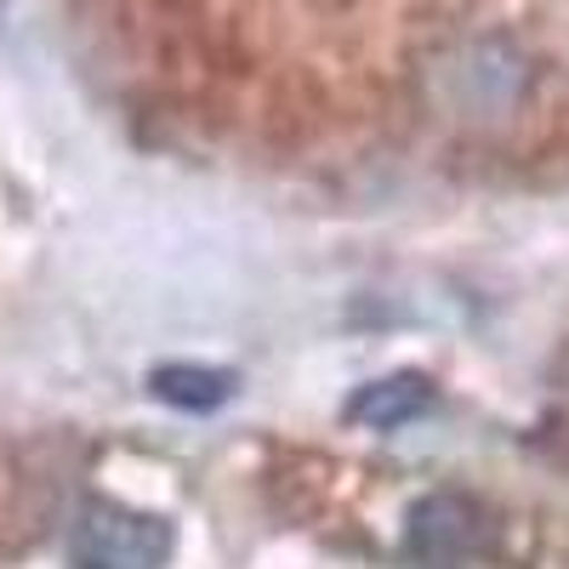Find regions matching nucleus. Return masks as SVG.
<instances>
[{
	"mask_svg": "<svg viewBox=\"0 0 569 569\" xmlns=\"http://www.w3.org/2000/svg\"><path fill=\"white\" fill-rule=\"evenodd\" d=\"M177 530L160 512H137L120 501H86L69 530L74 569H166Z\"/></svg>",
	"mask_w": 569,
	"mask_h": 569,
	"instance_id": "1",
	"label": "nucleus"
},
{
	"mask_svg": "<svg viewBox=\"0 0 569 569\" xmlns=\"http://www.w3.org/2000/svg\"><path fill=\"white\" fill-rule=\"evenodd\" d=\"M445 80H450V103L456 114H472V120H501L525 103L530 91V63L512 52L507 40H467L461 52L445 63Z\"/></svg>",
	"mask_w": 569,
	"mask_h": 569,
	"instance_id": "2",
	"label": "nucleus"
},
{
	"mask_svg": "<svg viewBox=\"0 0 569 569\" xmlns=\"http://www.w3.org/2000/svg\"><path fill=\"white\" fill-rule=\"evenodd\" d=\"M433 410V382L416 370H399V376H382V382H370L348 399V421L353 427H370V433H399V427L421 421Z\"/></svg>",
	"mask_w": 569,
	"mask_h": 569,
	"instance_id": "3",
	"label": "nucleus"
},
{
	"mask_svg": "<svg viewBox=\"0 0 569 569\" xmlns=\"http://www.w3.org/2000/svg\"><path fill=\"white\" fill-rule=\"evenodd\" d=\"M472 525H479V512H472L461 496H433V501H421L410 512V541L427 558H450L456 547L472 541Z\"/></svg>",
	"mask_w": 569,
	"mask_h": 569,
	"instance_id": "4",
	"label": "nucleus"
},
{
	"mask_svg": "<svg viewBox=\"0 0 569 569\" xmlns=\"http://www.w3.org/2000/svg\"><path fill=\"white\" fill-rule=\"evenodd\" d=\"M149 388L160 405L177 410H217L233 399V370H211V365H160L149 376Z\"/></svg>",
	"mask_w": 569,
	"mask_h": 569,
	"instance_id": "5",
	"label": "nucleus"
}]
</instances>
